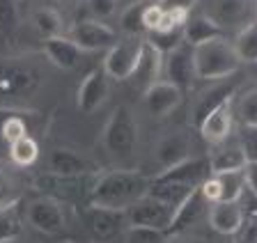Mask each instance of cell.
<instances>
[{"instance_id":"2","label":"cell","mask_w":257,"mask_h":243,"mask_svg":"<svg viewBox=\"0 0 257 243\" xmlns=\"http://www.w3.org/2000/svg\"><path fill=\"white\" fill-rule=\"evenodd\" d=\"M44 81L39 67L28 60L0 58V103L3 106H21L35 97Z\"/></svg>"},{"instance_id":"21","label":"cell","mask_w":257,"mask_h":243,"mask_svg":"<svg viewBox=\"0 0 257 243\" xmlns=\"http://www.w3.org/2000/svg\"><path fill=\"white\" fill-rule=\"evenodd\" d=\"M207 163H209L211 174H218V172H230V170L246 168V156H243V151H241L239 140L236 142L223 140L214 147L211 154H209Z\"/></svg>"},{"instance_id":"6","label":"cell","mask_w":257,"mask_h":243,"mask_svg":"<svg viewBox=\"0 0 257 243\" xmlns=\"http://www.w3.org/2000/svg\"><path fill=\"white\" fill-rule=\"evenodd\" d=\"M143 44H145L143 37H128L126 35V39H117L106 51L101 67L110 81H128V76L134 74L138 58L143 53Z\"/></svg>"},{"instance_id":"28","label":"cell","mask_w":257,"mask_h":243,"mask_svg":"<svg viewBox=\"0 0 257 243\" xmlns=\"http://www.w3.org/2000/svg\"><path fill=\"white\" fill-rule=\"evenodd\" d=\"M227 97H234V87L232 85L214 87V90L204 92L202 97L198 99V103H195V110H193V119H195V124H200V122L204 119V115L211 113V110H214L218 103H223Z\"/></svg>"},{"instance_id":"20","label":"cell","mask_w":257,"mask_h":243,"mask_svg":"<svg viewBox=\"0 0 257 243\" xmlns=\"http://www.w3.org/2000/svg\"><path fill=\"white\" fill-rule=\"evenodd\" d=\"M186 158H191V138L186 131H172L156 145V161L161 168H172Z\"/></svg>"},{"instance_id":"46","label":"cell","mask_w":257,"mask_h":243,"mask_svg":"<svg viewBox=\"0 0 257 243\" xmlns=\"http://www.w3.org/2000/svg\"><path fill=\"white\" fill-rule=\"evenodd\" d=\"M255 76H257V62H255Z\"/></svg>"},{"instance_id":"26","label":"cell","mask_w":257,"mask_h":243,"mask_svg":"<svg viewBox=\"0 0 257 243\" xmlns=\"http://www.w3.org/2000/svg\"><path fill=\"white\" fill-rule=\"evenodd\" d=\"M10 158L19 165V168H30V165H35L39 158V145L35 138H30V135H23V138H19L16 142H12L10 145Z\"/></svg>"},{"instance_id":"42","label":"cell","mask_w":257,"mask_h":243,"mask_svg":"<svg viewBox=\"0 0 257 243\" xmlns=\"http://www.w3.org/2000/svg\"><path fill=\"white\" fill-rule=\"evenodd\" d=\"M64 5H78V3H83V0H62Z\"/></svg>"},{"instance_id":"13","label":"cell","mask_w":257,"mask_h":243,"mask_svg":"<svg viewBox=\"0 0 257 243\" xmlns=\"http://www.w3.org/2000/svg\"><path fill=\"white\" fill-rule=\"evenodd\" d=\"M234 97H227L223 103H218L211 113L204 115V119L198 124L200 133L207 142L211 145H218V142L227 140L230 138V131H232V122H234Z\"/></svg>"},{"instance_id":"39","label":"cell","mask_w":257,"mask_h":243,"mask_svg":"<svg viewBox=\"0 0 257 243\" xmlns=\"http://www.w3.org/2000/svg\"><path fill=\"white\" fill-rule=\"evenodd\" d=\"M243 177H246V188L250 190L252 195H257V163H246Z\"/></svg>"},{"instance_id":"11","label":"cell","mask_w":257,"mask_h":243,"mask_svg":"<svg viewBox=\"0 0 257 243\" xmlns=\"http://www.w3.org/2000/svg\"><path fill=\"white\" fill-rule=\"evenodd\" d=\"M69 39L80 51H108L112 44L117 42V35L103 21L87 19V21H80L71 28Z\"/></svg>"},{"instance_id":"10","label":"cell","mask_w":257,"mask_h":243,"mask_svg":"<svg viewBox=\"0 0 257 243\" xmlns=\"http://www.w3.org/2000/svg\"><path fill=\"white\" fill-rule=\"evenodd\" d=\"M85 225L94 238H99V241H110V238L122 236L124 229L128 227L126 211L90 204V209L85 211Z\"/></svg>"},{"instance_id":"45","label":"cell","mask_w":257,"mask_h":243,"mask_svg":"<svg viewBox=\"0 0 257 243\" xmlns=\"http://www.w3.org/2000/svg\"><path fill=\"white\" fill-rule=\"evenodd\" d=\"M150 3H161V0H150Z\"/></svg>"},{"instance_id":"15","label":"cell","mask_w":257,"mask_h":243,"mask_svg":"<svg viewBox=\"0 0 257 243\" xmlns=\"http://www.w3.org/2000/svg\"><path fill=\"white\" fill-rule=\"evenodd\" d=\"M204 204H209V202L204 200L202 190H200V186H198V188L193 190L186 200L175 209L170 227L166 229L168 236H179V234H184L186 229H191L193 225H198L200 218L204 216Z\"/></svg>"},{"instance_id":"43","label":"cell","mask_w":257,"mask_h":243,"mask_svg":"<svg viewBox=\"0 0 257 243\" xmlns=\"http://www.w3.org/2000/svg\"><path fill=\"white\" fill-rule=\"evenodd\" d=\"M122 5H131V3H136V0H119Z\"/></svg>"},{"instance_id":"18","label":"cell","mask_w":257,"mask_h":243,"mask_svg":"<svg viewBox=\"0 0 257 243\" xmlns=\"http://www.w3.org/2000/svg\"><path fill=\"white\" fill-rule=\"evenodd\" d=\"M243 222V209L239 200H218L211 202L209 209V225L214 227L220 236H234L236 229Z\"/></svg>"},{"instance_id":"24","label":"cell","mask_w":257,"mask_h":243,"mask_svg":"<svg viewBox=\"0 0 257 243\" xmlns=\"http://www.w3.org/2000/svg\"><path fill=\"white\" fill-rule=\"evenodd\" d=\"M32 21H35V28H37L46 39L48 37H58V35H62V30H64L62 14H60L58 10H53V7H46V5L35 10Z\"/></svg>"},{"instance_id":"17","label":"cell","mask_w":257,"mask_h":243,"mask_svg":"<svg viewBox=\"0 0 257 243\" xmlns=\"http://www.w3.org/2000/svg\"><path fill=\"white\" fill-rule=\"evenodd\" d=\"M161 71H163V55L145 39L143 53L138 58V65H136L134 74L128 76V81H134V85L138 87L140 92H145L147 87H152L154 83L161 81Z\"/></svg>"},{"instance_id":"7","label":"cell","mask_w":257,"mask_h":243,"mask_svg":"<svg viewBox=\"0 0 257 243\" xmlns=\"http://www.w3.org/2000/svg\"><path fill=\"white\" fill-rule=\"evenodd\" d=\"M161 76H166V81L172 83L179 90H191L195 83V60H193V46L182 42L177 49L163 55V71Z\"/></svg>"},{"instance_id":"23","label":"cell","mask_w":257,"mask_h":243,"mask_svg":"<svg viewBox=\"0 0 257 243\" xmlns=\"http://www.w3.org/2000/svg\"><path fill=\"white\" fill-rule=\"evenodd\" d=\"M232 46H234L241 62L255 65L257 62V19L252 23H248L246 28H241L236 33L234 42H232Z\"/></svg>"},{"instance_id":"3","label":"cell","mask_w":257,"mask_h":243,"mask_svg":"<svg viewBox=\"0 0 257 243\" xmlns=\"http://www.w3.org/2000/svg\"><path fill=\"white\" fill-rule=\"evenodd\" d=\"M193 60H195V76L202 81H225V78L234 76L241 67L234 46L225 37L195 46Z\"/></svg>"},{"instance_id":"35","label":"cell","mask_w":257,"mask_h":243,"mask_svg":"<svg viewBox=\"0 0 257 243\" xmlns=\"http://www.w3.org/2000/svg\"><path fill=\"white\" fill-rule=\"evenodd\" d=\"M0 133H3V140L12 145V142H16L19 138L28 135V126H26V122H23L21 117L12 115V117H7L5 122H3V129H0Z\"/></svg>"},{"instance_id":"40","label":"cell","mask_w":257,"mask_h":243,"mask_svg":"<svg viewBox=\"0 0 257 243\" xmlns=\"http://www.w3.org/2000/svg\"><path fill=\"white\" fill-rule=\"evenodd\" d=\"M163 10H186L191 12L193 7L198 5V0H161L159 3Z\"/></svg>"},{"instance_id":"27","label":"cell","mask_w":257,"mask_h":243,"mask_svg":"<svg viewBox=\"0 0 257 243\" xmlns=\"http://www.w3.org/2000/svg\"><path fill=\"white\" fill-rule=\"evenodd\" d=\"M218 181L220 200H239L243 190H246V177H243V168L230 170V172H218L214 174Z\"/></svg>"},{"instance_id":"44","label":"cell","mask_w":257,"mask_h":243,"mask_svg":"<svg viewBox=\"0 0 257 243\" xmlns=\"http://www.w3.org/2000/svg\"><path fill=\"white\" fill-rule=\"evenodd\" d=\"M220 243H232V238H225V241H220Z\"/></svg>"},{"instance_id":"8","label":"cell","mask_w":257,"mask_h":243,"mask_svg":"<svg viewBox=\"0 0 257 243\" xmlns=\"http://www.w3.org/2000/svg\"><path fill=\"white\" fill-rule=\"evenodd\" d=\"M172 213H175V209L170 204L156 200L152 195H145V197H140L136 204H131L126 209V220L128 225L154 227V229H163L166 232L170 227Z\"/></svg>"},{"instance_id":"29","label":"cell","mask_w":257,"mask_h":243,"mask_svg":"<svg viewBox=\"0 0 257 243\" xmlns=\"http://www.w3.org/2000/svg\"><path fill=\"white\" fill-rule=\"evenodd\" d=\"M168 234L163 229H154V227H143V225H128L124 229V243H166Z\"/></svg>"},{"instance_id":"4","label":"cell","mask_w":257,"mask_h":243,"mask_svg":"<svg viewBox=\"0 0 257 243\" xmlns=\"http://www.w3.org/2000/svg\"><path fill=\"white\" fill-rule=\"evenodd\" d=\"M138 138H140V131H138L136 115L131 113L128 106L119 103L117 108L110 113L106 126H103V147L108 149L110 156L126 158L136 151Z\"/></svg>"},{"instance_id":"22","label":"cell","mask_w":257,"mask_h":243,"mask_svg":"<svg viewBox=\"0 0 257 243\" xmlns=\"http://www.w3.org/2000/svg\"><path fill=\"white\" fill-rule=\"evenodd\" d=\"M223 30L216 26L211 19H207L204 14H188L186 23H184V42L191 44L193 49L200 46L204 42H211V39L223 37Z\"/></svg>"},{"instance_id":"31","label":"cell","mask_w":257,"mask_h":243,"mask_svg":"<svg viewBox=\"0 0 257 243\" xmlns=\"http://www.w3.org/2000/svg\"><path fill=\"white\" fill-rule=\"evenodd\" d=\"M23 234L21 220L12 213V209L0 211V243H12Z\"/></svg>"},{"instance_id":"25","label":"cell","mask_w":257,"mask_h":243,"mask_svg":"<svg viewBox=\"0 0 257 243\" xmlns=\"http://www.w3.org/2000/svg\"><path fill=\"white\" fill-rule=\"evenodd\" d=\"M150 0H136L131 5H124V12L119 17V26L128 37H143L145 35V26H143V14Z\"/></svg>"},{"instance_id":"12","label":"cell","mask_w":257,"mask_h":243,"mask_svg":"<svg viewBox=\"0 0 257 243\" xmlns=\"http://www.w3.org/2000/svg\"><path fill=\"white\" fill-rule=\"evenodd\" d=\"M108 94H110V78L103 71V67H94L80 83L76 101L83 113H94L108 101Z\"/></svg>"},{"instance_id":"36","label":"cell","mask_w":257,"mask_h":243,"mask_svg":"<svg viewBox=\"0 0 257 243\" xmlns=\"http://www.w3.org/2000/svg\"><path fill=\"white\" fill-rule=\"evenodd\" d=\"M85 5H87V12L92 14V19L103 21V19H110L117 12L119 0H85Z\"/></svg>"},{"instance_id":"41","label":"cell","mask_w":257,"mask_h":243,"mask_svg":"<svg viewBox=\"0 0 257 243\" xmlns=\"http://www.w3.org/2000/svg\"><path fill=\"white\" fill-rule=\"evenodd\" d=\"M166 243H191V241H184V238H179V236H168Z\"/></svg>"},{"instance_id":"34","label":"cell","mask_w":257,"mask_h":243,"mask_svg":"<svg viewBox=\"0 0 257 243\" xmlns=\"http://www.w3.org/2000/svg\"><path fill=\"white\" fill-rule=\"evenodd\" d=\"M232 243H257V213H243V222L236 229Z\"/></svg>"},{"instance_id":"32","label":"cell","mask_w":257,"mask_h":243,"mask_svg":"<svg viewBox=\"0 0 257 243\" xmlns=\"http://www.w3.org/2000/svg\"><path fill=\"white\" fill-rule=\"evenodd\" d=\"M241 151L246 156V163H257V126H243L239 135Z\"/></svg>"},{"instance_id":"33","label":"cell","mask_w":257,"mask_h":243,"mask_svg":"<svg viewBox=\"0 0 257 243\" xmlns=\"http://www.w3.org/2000/svg\"><path fill=\"white\" fill-rule=\"evenodd\" d=\"M19 26V5L16 0H0V33H10Z\"/></svg>"},{"instance_id":"37","label":"cell","mask_w":257,"mask_h":243,"mask_svg":"<svg viewBox=\"0 0 257 243\" xmlns=\"http://www.w3.org/2000/svg\"><path fill=\"white\" fill-rule=\"evenodd\" d=\"M16 202H19V190H16L14 181L5 174H0V211L14 209Z\"/></svg>"},{"instance_id":"1","label":"cell","mask_w":257,"mask_h":243,"mask_svg":"<svg viewBox=\"0 0 257 243\" xmlns=\"http://www.w3.org/2000/svg\"><path fill=\"white\" fill-rule=\"evenodd\" d=\"M152 177L140 170H110L103 172L90 186V204L106 209L126 211L131 204L150 193Z\"/></svg>"},{"instance_id":"16","label":"cell","mask_w":257,"mask_h":243,"mask_svg":"<svg viewBox=\"0 0 257 243\" xmlns=\"http://www.w3.org/2000/svg\"><path fill=\"white\" fill-rule=\"evenodd\" d=\"M94 170V163L83 154L67 147H58L48 156V172L55 177H85Z\"/></svg>"},{"instance_id":"9","label":"cell","mask_w":257,"mask_h":243,"mask_svg":"<svg viewBox=\"0 0 257 243\" xmlns=\"http://www.w3.org/2000/svg\"><path fill=\"white\" fill-rule=\"evenodd\" d=\"M26 220L30 222L37 232L44 234H60L67 225V216H64L62 202L53 200V197H39L28 204Z\"/></svg>"},{"instance_id":"14","label":"cell","mask_w":257,"mask_h":243,"mask_svg":"<svg viewBox=\"0 0 257 243\" xmlns=\"http://www.w3.org/2000/svg\"><path fill=\"white\" fill-rule=\"evenodd\" d=\"M182 103V90L168 81H159L143 92L145 110L154 117H166Z\"/></svg>"},{"instance_id":"19","label":"cell","mask_w":257,"mask_h":243,"mask_svg":"<svg viewBox=\"0 0 257 243\" xmlns=\"http://www.w3.org/2000/svg\"><path fill=\"white\" fill-rule=\"evenodd\" d=\"M42 51H44V58H46L51 65L58 67V69H67V71L76 69V67L80 65V60H83V53H85V51H80L69 37H62V35L48 37L46 42H44Z\"/></svg>"},{"instance_id":"38","label":"cell","mask_w":257,"mask_h":243,"mask_svg":"<svg viewBox=\"0 0 257 243\" xmlns=\"http://www.w3.org/2000/svg\"><path fill=\"white\" fill-rule=\"evenodd\" d=\"M161 17H163V7L159 3H147L145 7V14H143V26H145V35L154 33L156 28L161 23Z\"/></svg>"},{"instance_id":"30","label":"cell","mask_w":257,"mask_h":243,"mask_svg":"<svg viewBox=\"0 0 257 243\" xmlns=\"http://www.w3.org/2000/svg\"><path fill=\"white\" fill-rule=\"evenodd\" d=\"M236 117L241 126H257V87H250L236 103Z\"/></svg>"},{"instance_id":"5","label":"cell","mask_w":257,"mask_h":243,"mask_svg":"<svg viewBox=\"0 0 257 243\" xmlns=\"http://www.w3.org/2000/svg\"><path fill=\"white\" fill-rule=\"evenodd\" d=\"M200 14L216 23V26L227 33V30H236L246 28L252 23V0H198Z\"/></svg>"}]
</instances>
